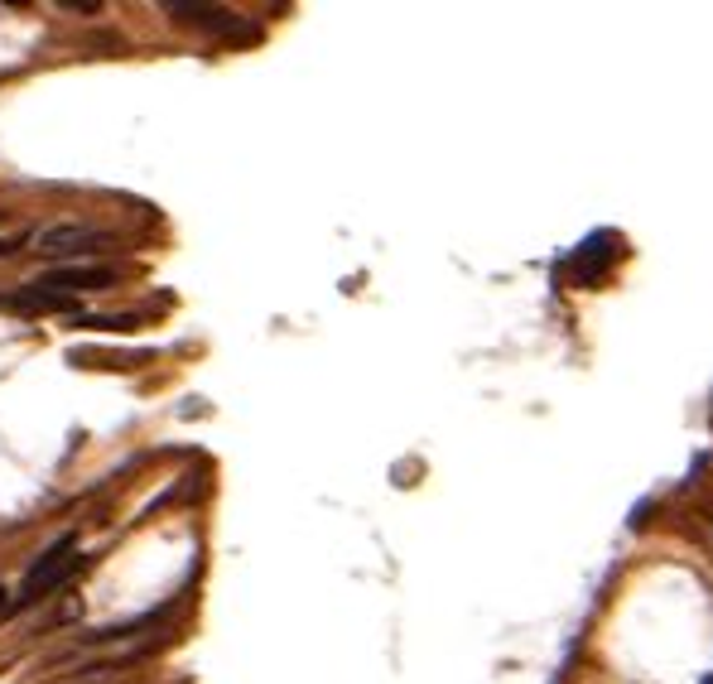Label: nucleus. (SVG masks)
I'll return each mask as SVG.
<instances>
[{"label":"nucleus","mask_w":713,"mask_h":684,"mask_svg":"<svg viewBox=\"0 0 713 684\" xmlns=\"http://www.w3.org/2000/svg\"><path fill=\"white\" fill-rule=\"evenodd\" d=\"M174 20H184V25H198V29H213L222 39H255V29H241V15H232V10H217V5H170Z\"/></svg>","instance_id":"3"},{"label":"nucleus","mask_w":713,"mask_h":684,"mask_svg":"<svg viewBox=\"0 0 713 684\" xmlns=\"http://www.w3.org/2000/svg\"><path fill=\"white\" fill-rule=\"evenodd\" d=\"M111 237L97 227H83V222H59V227L39 232V256H77V251H92V246H107Z\"/></svg>","instance_id":"2"},{"label":"nucleus","mask_w":713,"mask_h":684,"mask_svg":"<svg viewBox=\"0 0 713 684\" xmlns=\"http://www.w3.org/2000/svg\"><path fill=\"white\" fill-rule=\"evenodd\" d=\"M15 246H20V237H5V241H0V256H5V251H15Z\"/></svg>","instance_id":"6"},{"label":"nucleus","mask_w":713,"mask_h":684,"mask_svg":"<svg viewBox=\"0 0 713 684\" xmlns=\"http://www.w3.org/2000/svg\"><path fill=\"white\" fill-rule=\"evenodd\" d=\"M77 569H83V555H77V540L73 535H63V540H53V549L39 559L35 569L25 574V583H20V598H15V608H35L39 598H49L53 588H63Z\"/></svg>","instance_id":"1"},{"label":"nucleus","mask_w":713,"mask_h":684,"mask_svg":"<svg viewBox=\"0 0 713 684\" xmlns=\"http://www.w3.org/2000/svg\"><path fill=\"white\" fill-rule=\"evenodd\" d=\"M49 289H63V295H83V289H107L116 285V271L111 265H63V271H49L39 279Z\"/></svg>","instance_id":"5"},{"label":"nucleus","mask_w":713,"mask_h":684,"mask_svg":"<svg viewBox=\"0 0 713 684\" xmlns=\"http://www.w3.org/2000/svg\"><path fill=\"white\" fill-rule=\"evenodd\" d=\"M0 309H15V313H77V295H63V289L49 285H25L15 295L0 299Z\"/></svg>","instance_id":"4"},{"label":"nucleus","mask_w":713,"mask_h":684,"mask_svg":"<svg viewBox=\"0 0 713 684\" xmlns=\"http://www.w3.org/2000/svg\"><path fill=\"white\" fill-rule=\"evenodd\" d=\"M709 684H713V680H709Z\"/></svg>","instance_id":"8"},{"label":"nucleus","mask_w":713,"mask_h":684,"mask_svg":"<svg viewBox=\"0 0 713 684\" xmlns=\"http://www.w3.org/2000/svg\"><path fill=\"white\" fill-rule=\"evenodd\" d=\"M0 612H5V588H0Z\"/></svg>","instance_id":"7"}]
</instances>
